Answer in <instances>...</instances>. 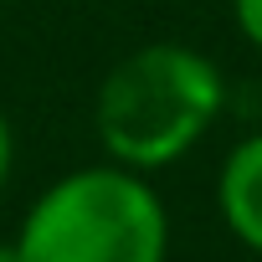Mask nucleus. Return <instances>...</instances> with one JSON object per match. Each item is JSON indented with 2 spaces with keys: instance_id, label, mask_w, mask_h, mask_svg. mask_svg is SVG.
<instances>
[{
  "instance_id": "obj_1",
  "label": "nucleus",
  "mask_w": 262,
  "mask_h": 262,
  "mask_svg": "<svg viewBox=\"0 0 262 262\" xmlns=\"http://www.w3.org/2000/svg\"><path fill=\"white\" fill-rule=\"evenodd\" d=\"M226 108L221 67L185 41H144L118 57L93 93V134L103 160L139 175L180 165Z\"/></svg>"
},
{
  "instance_id": "obj_2",
  "label": "nucleus",
  "mask_w": 262,
  "mask_h": 262,
  "mask_svg": "<svg viewBox=\"0 0 262 262\" xmlns=\"http://www.w3.org/2000/svg\"><path fill=\"white\" fill-rule=\"evenodd\" d=\"M16 247L21 262H170V211L149 175L98 160L26 206Z\"/></svg>"
},
{
  "instance_id": "obj_3",
  "label": "nucleus",
  "mask_w": 262,
  "mask_h": 262,
  "mask_svg": "<svg viewBox=\"0 0 262 262\" xmlns=\"http://www.w3.org/2000/svg\"><path fill=\"white\" fill-rule=\"evenodd\" d=\"M216 211L226 231L247 252L262 257V128L226 149L221 175H216Z\"/></svg>"
},
{
  "instance_id": "obj_4",
  "label": "nucleus",
  "mask_w": 262,
  "mask_h": 262,
  "mask_svg": "<svg viewBox=\"0 0 262 262\" xmlns=\"http://www.w3.org/2000/svg\"><path fill=\"white\" fill-rule=\"evenodd\" d=\"M231 21L252 52H262V0H231Z\"/></svg>"
},
{
  "instance_id": "obj_5",
  "label": "nucleus",
  "mask_w": 262,
  "mask_h": 262,
  "mask_svg": "<svg viewBox=\"0 0 262 262\" xmlns=\"http://www.w3.org/2000/svg\"><path fill=\"white\" fill-rule=\"evenodd\" d=\"M11 165H16V128H11L6 108H0V190H6V180H11Z\"/></svg>"
},
{
  "instance_id": "obj_6",
  "label": "nucleus",
  "mask_w": 262,
  "mask_h": 262,
  "mask_svg": "<svg viewBox=\"0 0 262 262\" xmlns=\"http://www.w3.org/2000/svg\"><path fill=\"white\" fill-rule=\"evenodd\" d=\"M0 262H21V247H16V236H6V242H0Z\"/></svg>"
}]
</instances>
